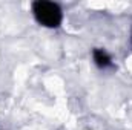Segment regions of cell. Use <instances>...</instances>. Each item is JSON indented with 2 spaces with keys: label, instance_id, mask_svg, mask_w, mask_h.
<instances>
[{
  "label": "cell",
  "instance_id": "6da1fadb",
  "mask_svg": "<svg viewBox=\"0 0 132 130\" xmlns=\"http://www.w3.org/2000/svg\"><path fill=\"white\" fill-rule=\"evenodd\" d=\"M32 12L35 20L42 26H46V28H57V26H60V23L63 20L62 9L54 2H45V0L34 2Z\"/></svg>",
  "mask_w": 132,
  "mask_h": 130
},
{
  "label": "cell",
  "instance_id": "7a4b0ae2",
  "mask_svg": "<svg viewBox=\"0 0 132 130\" xmlns=\"http://www.w3.org/2000/svg\"><path fill=\"white\" fill-rule=\"evenodd\" d=\"M92 57H94L95 64L100 66V67H108L111 64V57H109V54L104 49H94Z\"/></svg>",
  "mask_w": 132,
  "mask_h": 130
}]
</instances>
